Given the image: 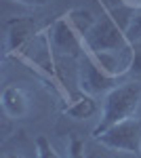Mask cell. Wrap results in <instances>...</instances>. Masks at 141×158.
<instances>
[{
	"label": "cell",
	"mask_w": 141,
	"mask_h": 158,
	"mask_svg": "<svg viewBox=\"0 0 141 158\" xmlns=\"http://www.w3.org/2000/svg\"><path fill=\"white\" fill-rule=\"evenodd\" d=\"M2 110L6 112V116L11 118H23L30 112V99L21 86H6L2 91Z\"/></svg>",
	"instance_id": "8992f818"
},
{
	"label": "cell",
	"mask_w": 141,
	"mask_h": 158,
	"mask_svg": "<svg viewBox=\"0 0 141 158\" xmlns=\"http://www.w3.org/2000/svg\"><path fill=\"white\" fill-rule=\"evenodd\" d=\"M36 32V23L32 19H15L9 25L6 32V47L9 51H17L23 44H27V40L32 38V34Z\"/></svg>",
	"instance_id": "52a82bcc"
},
{
	"label": "cell",
	"mask_w": 141,
	"mask_h": 158,
	"mask_svg": "<svg viewBox=\"0 0 141 158\" xmlns=\"http://www.w3.org/2000/svg\"><path fill=\"white\" fill-rule=\"evenodd\" d=\"M139 156H141V154H139Z\"/></svg>",
	"instance_id": "e0dca14e"
},
{
	"label": "cell",
	"mask_w": 141,
	"mask_h": 158,
	"mask_svg": "<svg viewBox=\"0 0 141 158\" xmlns=\"http://www.w3.org/2000/svg\"><path fill=\"white\" fill-rule=\"evenodd\" d=\"M2 158H25L23 154H19V152H6Z\"/></svg>",
	"instance_id": "9a60e30c"
},
{
	"label": "cell",
	"mask_w": 141,
	"mask_h": 158,
	"mask_svg": "<svg viewBox=\"0 0 141 158\" xmlns=\"http://www.w3.org/2000/svg\"><path fill=\"white\" fill-rule=\"evenodd\" d=\"M93 137L107 150L141 154V118L133 116L122 122H116V124L107 127L106 131L93 133Z\"/></svg>",
	"instance_id": "3957f363"
},
{
	"label": "cell",
	"mask_w": 141,
	"mask_h": 158,
	"mask_svg": "<svg viewBox=\"0 0 141 158\" xmlns=\"http://www.w3.org/2000/svg\"><path fill=\"white\" fill-rule=\"evenodd\" d=\"M118 76H112L110 72H106L97 61L93 59L91 53L84 55L82 63H80V72H78V85H80V91L86 93V95H103V93H110L112 89H116L120 82Z\"/></svg>",
	"instance_id": "5b68a950"
},
{
	"label": "cell",
	"mask_w": 141,
	"mask_h": 158,
	"mask_svg": "<svg viewBox=\"0 0 141 158\" xmlns=\"http://www.w3.org/2000/svg\"><path fill=\"white\" fill-rule=\"evenodd\" d=\"M97 110L99 108H97V101H95L93 95L82 93V97H78L72 106H68L63 110V114L74 118V120H86V118H91V116L97 114Z\"/></svg>",
	"instance_id": "ba28073f"
},
{
	"label": "cell",
	"mask_w": 141,
	"mask_h": 158,
	"mask_svg": "<svg viewBox=\"0 0 141 158\" xmlns=\"http://www.w3.org/2000/svg\"><path fill=\"white\" fill-rule=\"evenodd\" d=\"M133 44L129 42L122 27L112 17H97L95 25L84 38V49L89 53H101V51H126Z\"/></svg>",
	"instance_id": "277c9868"
},
{
	"label": "cell",
	"mask_w": 141,
	"mask_h": 158,
	"mask_svg": "<svg viewBox=\"0 0 141 158\" xmlns=\"http://www.w3.org/2000/svg\"><path fill=\"white\" fill-rule=\"evenodd\" d=\"M97 17L89 9H74L59 17L51 27V47L63 55H78L84 49V38Z\"/></svg>",
	"instance_id": "6da1fadb"
},
{
	"label": "cell",
	"mask_w": 141,
	"mask_h": 158,
	"mask_svg": "<svg viewBox=\"0 0 141 158\" xmlns=\"http://www.w3.org/2000/svg\"><path fill=\"white\" fill-rule=\"evenodd\" d=\"M139 106H141V86L137 82H122V85H118L116 89L106 93L101 120L97 124L95 133L106 131L107 127H112L116 122L133 118L137 114Z\"/></svg>",
	"instance_id": "7a4b0ae2"
},
{
	"label": "cell",
	"mask_w": 141,
	"mask_h": 158,
	"mask_svg": "<svg viewBox=\"0 0 141 158\" xmlns=\"http://www.w3.org/2000/svg\"><path fill=\"white\" fill-rule=\"evenodd\" d=\"M126 4H131V6H135V9H139L141 6V0H124Z\"/></svg>",
	"instance_id": "2e32d148"
},
{
	"label": "cell",
	"mask_w": 141,
	"mask_h": 158,
	"mask_svg": "<svg viewBox=\"0 0 141 158\" xmlns=\"http://www.w3.org/2000/svg\"><path fill=\"white\" fill-rule=\"evenodd\" d=\"M84 143L78 139V137H74L70 143V158H84Z\"/></svg>",
	"instance_id": "7c38bea8"
},
{
	"label": "cell",
	"mask_w": 141,
	"mask_h": 158,
	"mask_svg": "<svg viewBox=\"0 0 141 158\" xmlns=\"http://www.w3.org/2000/svg\"><path fill=\"white\" fill-rule=\"evenodd\" d=\"M17 4H27V6H38V4H44L47 0H13Z\"/></svg>",
	"instance_id": "5bb4252c"
},
{
	"label": "cell",
	"mask_w": 141,
	"mask_h": 158,
	"mask_svg": "<svg viewBox=\"0 0 141 158\" xmlns=\"http://www.w3.org/2000/svg\"><path fill=\"white\" fill-rule=\"evenodd\" d=\"M131 34H135L137 40H141V6L135 9L133 17H131Z\"/></svg>",
	"instance_id": "8fae6325"
},
{
	"label": "cell",
	"mask_w": 141,
	"mask_h": 158,
	"mask_svg": "<svg viewBox=\"0 0 141 158\" xmlns=\"http://www.w3.org/2000/svg\"><path fill=\"white\" fill-rule=\"evenodd\" d=\"M36 156L38 158H61L47 137H38L36 139Z\"/></svg>",
	"instance_id": "9c48e42d"
},
{
	"label": "cell",
	"mask_w": 141,
	"mask_h": 158,
	"mask_svg": "<svg viewBox=\"0 0 141 158\" xmlns=\"http://www.w3.org/2000/svg\"><path fill=\"white\" fill-rule=\"evenodd\" d=\"M84 158H107L106 154H101L99 150H91V148H86L84 150Z\"/></svg>",
	"instance_id": "4fadbf2b"
},
{
	"label": "cell",
	"mask_w": 141,
	"mask_h": 158,
	"mask_svg": "<svg viewBox=\"0 0 141 158\" xmlns=\"http://www.w3.org/2000/svg\"><path fill=\"white\" fill-rule=\"evenodd\" d=\"M135 78H141V40L133 44V57H131V72Z\"/></svg>",
	"instance_id": "30bf717a"
}]
</instances>
